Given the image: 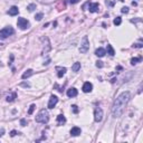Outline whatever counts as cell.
<instances>
[{
  "instance_id": "6",
  "label": "cell",
  "mask_w": 143,
  "mask_h": 143,
  "mask_svg": "<svg viewBox=\"0 0 143 143\" xmlns=\"http://www.w3.org/2000/svg\"><path fill=\"white\" fill-rule=\"evenodd\" d=\"M103 119V110L101 107H96L94 111V120L95 122H101Z\"/></svg>"
},
{
  "instance_id": "34",
  "label": "cell",
  "mask_w": 143,
  "mask_h": 143,
  "mask_svg": "<svg viewBox=\"0 0 143 143\" xmlns=\"http://www.w3.org/2000/svg\"><path fill=\"white\" fill-rule=\"evenodd\" d=\"M120 1H124V0H120Z\"/></svg>"
},
{
  "instance_id": "23",
  "label": "cell",
  "mask_w": 143,
  "mask_h": 143,
  "mask_svg": "<svg viewBox=\"0 0 143 143\" xmlns=\"http://www.w3.org/2000/svg\"><path fill=\"white\" fill-rule=\"evenodd\" d=\"M27 9H28L29 11H34L35 9H36V5H35V4H31V5H29V6L27 7Z\"/></svg>"
},
{
  "instance_id": "13",
  "label": "cell",
  "mask_w": 143,
  "mask_h": 143,
  "mask_svg": "<svg viewBox=\"0 0 143 143\" xmlns=\"http://www.w3.org/2000/svg\"><path fill=\"white\" fill-rule=\"evenodd\" d=\"M8 14L10 15V16H16V15H18V14H19V9H18V7H16V6H12L11 8L9 9Z\"/></svg>"
},
{
  "instance_id": "27",
  "label": "cell",
  "mask_w": 143,
  "mask_h": 143,
  "mask_svg": "<svg viewBox=\"0 0 143 143\" xmlns=\"http://www.w3.org/2000/svg\"><path fill=\"white\" fill-rule=\"evenodd\" d=\"M17 134H20V133L17 132L16 130H12V131L10 132V136H15V135H17Z\"/></svg>"
},
{
  "instance_id": "31",
  "label": "cell",
  "mask_w": 143,
  "mask_h": 143,
  "mask_svg": "<svg viewBox=\"0 0 143 143\" xmlns=\"http://www.w3.org/2000/svg\"><path fill=\"white\" fill-rule=\"evenodd\" d=\"M78 1H79V0H69V2H71V4H73V5H74V4H77Z\"/></svg>"
},
{
  "instance_id": "9",
  "label": "cell",
  "mask_w": 143,
  "mask_h": 143,
  "mask_svg": "<svg viewBox=\"0 0 143 143\" xmlns=\"http://www.w3.org/2000/svg\"><path fill=\"white\" fill-rule=\"evenodd\" d=\"M92 89H93L92 83H89V82L84 83V85H83V92L84 93H89V92H92Z\"/></svg>"
},
{
  "instance_id": "16",
  "label": "cell",
  "mask_w": 143,
  "mask_h": 143,
  "mask_svg": "<svg viewBox=\"0 0 143 143\" xmlns=\"http://www.w3.org/2000/svg\"><path fill=\"white\" fill-rule=\"evenodd\" d=\"M32 69H28V71H26L24 73V74H22V76H21V78L22 79H26V78H28V77H30L31 75H32Z\"/></svg>"
},
{
  "instance_id": "25",
  "label": "cell",
  "mask_w": 143,
  "mask_h": 143,
  "mask_svg": "<svg viewBox=\"0 0 143 143\" xmlns=\"http://www.w3.org/2000/svg\"><path fill=\"white\" fill-rule=\"evenodd\" d=\"M133 47H134V48H142L143 45H142V42H141V41H139V42H136V44L133 45Z\"/></svg>"
},
{
  "instance_id": "12",
  "label": "cell",
  "mask_w": 143,
  "mask_h": 143,
  "mask_svg": "<svg viewBox=\"0 0 143 143\" xmlns=\"http://www.w3.org/2000/svg\"><path fill=\"white\" fill-rule=\"evenodd\" d=\"M67 96H68V97H75V96H77V89L75 88V87L69 88L68 91H67Z\"/></svg>"
},
{
  "instance_id": "15",
  "label": "cell",
  "mask_w": 143,
  "mask_h": 143,
  "mask_svg": "<svg viewBox=\"0 0 143 143\" xmlns=\"http://www.w3.org/2000/svg\"><path fill=\"white\" fill-rule=\"evenodd\" d=\"M57 71H58V73H57V76L59 77V78H61V77H63L65 75V73H66V71L67 69L65 68V67H57Z\"/></svg>"
},
{
  "instance_id": "32",
  "label": "cell",
  "mask_w": 143,
  "mask_h": 143,
  "mask_svg": "<svg viewBox=\"0 0 143 143\" xmlns=\"http://www.w3.org/2000/svg\"><path fill=\"white\" fill-rule=\"evenodd\" d=\"M4 133H5V130L2 129L1 131H0V136H2V135H4Z\"/></svg>"
},
{
  "instance_id": "28",
  "label": "cell",
  "mask_w": 143,
  "mask_h": 143,
  "mask_svg": "<svg viewBox=\"0 0 143 143\" xmlns=\"http://www.w3.org/2000/svg\"><path fill=\"white\" fill-rule=\"evenodd\" d=\"M121 11L123 12V14H127V12H129V8H127V7H123Z\"/></svg>"
},
{
  "instance_id": "14",
  "label": "cell",
  "mask_w": 143,
  "mask_h": 143,
  "mask_svg": "<svg viewBox=\"0 0 143 143\" xmlns=\"http://www.w3.org/2000/svg\"><path fill=\"white\" fill-rule=\"evenodd\" d=\"M66 123V117L64 116L63 114H59L58 116H57V124L58 125H63Z\"/></svg>"
},
{
  "instance_id": "21",
  "label": "cell",
  "mask_w": 143,
  "mask_h": 143,
  "mask_svg": "<svg viewBox=\"0 0 143 143\" xmlns=\"http://www.w3.org/2000/svg\"><path fill=\"white\" fill-rule=\"evenodd\" d=\"M121 22H122V19H121V17H116V18L113 20V24L115 25V26H119V25H121Z\"/></svg>"
},
{
  "instance_id": "29",
  "label": "cell",
  "mask_w": 143,
  "mask_h": 143,
  "mask_svg": "<svg viewBox=\"0 0 143 143\" xmlns=\"http://www.w3.org/2000/svg\"><path fill=\"white\" fill-rule=\"evenodd\" d=\"M73 112H74V113H78V107H77L76 106V105H73Z\"/></svg>"
},
{
  "instance_id": "2",
  "label": "cell",
  "mask_w": 143,
  "mask_h": 143,
  "mask_svg": "<svg viewBox=\"0 0 143 143\" xmlns=\"http://www.w3.org/2000/svg\"><path fill=\"white\" fill-rule=\"evenodd\" d=\"M49 121V114L46 110H40V112L36 115V122L42 123V124H46Z\"/></svg>"
},
{
  "instance_id": "20",
  "label": "cell",
  "mask_w": 143,
  "mask_h": 143,
  "mask_svg": "<svg viewBox=\"0 0 143 143\" xmlns=\"http://www.w3.org/2000/svg\"><path fill=\"white\" fill-rule=\"evenodd\" d=\"M141 61H142L141 57H135V58H132L131 59V64L132 65H135V64H137V63H140Z\"/></svg>"
},
{
  "instance_id": "26",
  "label": "cell",
  "mask_w": 143,
  "mask_h": 143,
  "mask_svg": "<svg viewBox=\"0 0 143 143\" xmlns=\"http://www.w3.org/2000/svg\"><path fill=\"white\" fill-rule=\"evenodd\" d=\"M20 125H21V126H26V125H27V121H26V120L21 119L20 120Z\"/></svg>"
},
{
  "instance_id": "30",
  "label": "cell",
  "mask_w": 143,
  "mask_h": 143,
  "mask_svg": "<svg viewBox=\"0 0 143 143\" xmlns=\"http://www.w3.org/2000/svg\"><path fill=\"white\" fill-rule=\"evenodd\" d=\"M102 63H103V62H100V61L96 62V66L100 67V68H101V67H103V64H102Z\"/></svg>"
},
{
  "instance_id": "5",
  "label": "cell",
  "mask_w": 143,
  "mask_h": 143,
  "mask_svg": "<svg viewBox=\"0 0 143 143\" xmlns=\"http://www.w3.org/2000/svg\"><path fill=\"white\" fill-rule=\"evenodd\" d=\"M17 25H18V27L21 29V30H26V29L29 28V26H30V24H29V21L27 20V19L22 18H18V20H17Z\"/></svg>"
},
{
  "instance_id": "4",
  "label": "cell",
  "mask_w": 143,
  "mask_h": 143,
  "mask_svg": "<svg viewBox=\"0 0 143 143\" xmlns=\"http://www.w3.org/2000/svg\"><path fill=\"white\" fill-rule=\"evenodd\" d=\"M89 49V41H88V37L87 36H84L82 39V42H81V47H79V52L82 54H85L87 53V51Z\"/></svg>"
},
{
  "instance_id": "22",
  "label": "cell",
  "mask_w": 143,
  "mask_h": 143,
  "mask_svg": "<svg viewBox=\"0 0 143 143\" xmlns=\"http://www.w3.org/2000/svg\"><path fill=\"white\" fill-rule=\"evenodd\" d=\"M35 109H36V105H35V104H31L30 107H29V110H28V114H29V115L32 114V112H34Z\"/></svg>"
},
{
  "instance_id": "17",
  "label": "cell",
  "mask_w": 143,
  "mask_h": 143,
  "mask_svg": "<svg viewBox=\"0 0 143 143\" xmlns=\"http://www.w3.org/2000/svg\"><path fill=\"white\" fill-rule=\"evenodd\" d=\"M72 69H73V72H78L81 69V63H78V62L74 63V65L72 66Z\"/></svg>"
},
{
  "instance_id": "3",
  "label": "cell",
  "mask_w": 143,
  "mask_h": 143,
  "mask_svg": "<svg viewBox=\"0 0 143 143\" xmlns=\"http://www.w3.org/2000/svg\"><path fill=\"white\" fill-rule=\"evenodd\" d=\"M14 32H15V30H14V28H12L11 26L5 27L4 29L0 30V39H7L9 36H11Z\"/></svg>"
},
{
  "instance_id": "33",
  "label": "cell",
  "mask_w": 143,
  "mask_h": 143,
  "mask_svg": "<svg viewBox=\"0 0 143 143\" xmlns=\"http://www.w3.org/2000/svg\"><path fill=\"white\" fill-rule=\"evenodd\" d=\"M106 5H110V6H113V5H114V2H109V1H106Z\"/></svg>"
},
{
  "instance_id": "10",
  "label": "cell",
  "mask_w": 143,
  "mask_h": 143,
  "mask_svg": "<svg viewBox=\"0 0 143 143\" xmlns=\"http://www.w3.org/2000/svg\"><path fill=\"white\" fill-rule=\"evenodd\" d=\"M81 133H82V130L79 129L78 126L72 127V130H71V135H73V136H78Z\"/></svg>"
},
{
  "instance_id": "11",
  "label": "cell",
  "mask_w": 143,
  "mask_h": 143,
  "mask_svg": "<svg viewBox=\"0 0 143 143\" xmlns=\"http://www.w3.org/2000/svg\"><path fill=\"white\" fill-rule=\"evenodd\" d=\"M105 54H106V51L104 48H102V47H100V48H97L95 51V55L97 57H103V56H105Z\"/></svg>"
},
{
  "instance_id": "1",
  "label": "cell",
  "mask_w": 143,
  "mask_h": 143,
  "mask_svg": "<svg viewBox=\"0 0 143 143\" xmlns=\"http://www.w3.org/2000/svg\"><path fill=\"white\" fill-rule=\"evenodd\" d=\"M131 99V93L130 92H123L115 99L112 107V114L114 117H120L123 114L125 110V106L129 103Z\"/></svg>"
},
{
  "instance_id": "19",
  "label": "cell",
  "mask_w": 143,
  "mask_h": 143,
  "mask_svg": "<svg viewBox=\"0 0 143 143\" xmlns=\"http://www.w3.org/2000/svg\"><path fill=\"white\" fill-rule=\"evenodd\" d=\"M107 53H109L111 56H114L115 55V52H114V49H113V47H112V45H107Z\"/></svg>"
},
{
  "instance_id": "7",
  "label": "cell",
  "mask_w": 143,
  "mask_h": 143,
  "mask_svg": "<svg viewBox=\"0 0 143 143\" xmlns=\"http://www.w3.org/2000/svg\"><path fill=\"white\" fill-rule=\"evenodd\" d=\"M57 103H58V97L55 96V95H52L51 99H49V102H48V109H54Z\"/></svg>"
},
{
  "instance_id": "8",
  "label": "cell",
  "mask_w": 143,
  "mask_h": 143,
  "mask_svg": "<svg viewBox=\"0 0 143 143\" xmlns=\"http://www.w3.org/2000/svg\"><path fill=\"white\" fill-rule=\"evenodd\" d=\"M88 5V10L91 12H97L100 10V5L97 2H94V4H87Z\"/></svg>"
},
{
  "instance_id": "24",
  "label": "cell",
  "mask_w": 143,
  "mask_h": 143,
  "mask_svg": "<svg viewBox=\"0 0 143 143\" xmlns=\"http://www.w3.org/2000/svg\"><path fill=\"white\" fill-rule=\"evenodd\" d=\"M42 16H44V15L41 14V12H39V14H37L36 16H35V19H36L37 21H39V20H41V18H42Z\"/></svg>"
},
{
  "instance_id": "18",
  "label": "cell",
  "mask_w": 143,
  "mask_h": 143,
  "mask_svg": "<svg viewBox=\"0 0 143 143\" xmlns=\"http://www.w3.org/2000/svg\"><path fill=\"white\" fill-rule=\"evenodd\" d=\"M17 97V94L16 93H12L11 95H8V96H7V102H12V101H15V99H16Z\"/></svg>"
}]
</instances>
